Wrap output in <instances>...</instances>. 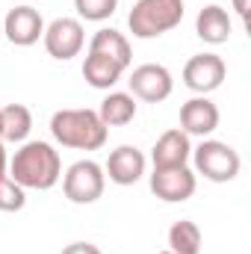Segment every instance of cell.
<instances>
[{
	"mask_svg": "<svg viewBox=\"0 0 251 254\" xmlns=\"http://www.w3.org/2000/svg\"><path fill=\"white\" fill-rule=\"evenodd\" d=\"M219 127V107L207 98V95H198V98H189L187 104L181 107V130L187 136H210L213 130Z\"/></svg>",
	"mask_w": 251,
	"mask_h": 254,
	"instance_id": "obj_11",
	"label": "cell"
},
{
	"mask_svg": "<svg viewBox=\"0 0 251 254\" xmlns=\"http://www.w3.org/2000/svg\"><path fill=\"white\" fill-rule=\"evenodd\" d=\"M189 157H192V142H189V136L181 127L166 130V133L154 142V148H151V163H154V169L187 166Z\"/></svg>",
	"mask_w": 251,
	"mask_h": 254,
	"instance_id": "obj_12",
	"label": "cell"
},
{
	"mask_svg": "<svg viewBox=\"0 0 251 254\" xmlns=\"http://www.w3.org/2000/svg\"><path fill=\"white\" fill-rule=\"evenodd\" d=\"M33 130V113L24 104H6L0 110V139L3 142H24Z\"/></svg>",
	"mask_w": 251,
	"mask_h": 254,
	"instance_id": "obj_17",
	"label": "cell"
},
{
	"mask_svg": "<svg viewBox=\"0 0 251 254\" xmlns=\"http://www.w3.org/2000/svg\"><path fill=\"white\" fill-rule=\"evenodd\" d=\"M192 163H195V175H204L213 184H228L243 169L240 154L219 139H204L198 148H192Z\"/></svg>",
	"mask_w": 251,
	"mask_h": 254,
	"instance_id": "obj_4",
	"label": "cell"
},
{
	"mask_svg": "<svg viewBox=\"0 0 251 254\" xmlns=\"http://www.w3.org/2000/svg\"><path fill=\"white\" fill-rule=\"evenodd\" d=\"M107 187V175L104 166H98L95 160H77L74 166H68L63 178L65 198L74 204H95Z\"/></svg>",
	"mask_w": 251,
	"mask_h": 254,
	"instance_id": "obj_5",
	"label": "cell"
},
{
	"mask_svg": "<svg viewBox=\"0 0 251 254\" xmlns=\"http://www.w3.org/2000/svg\"><path fill=\"white\" fill-rule=\"evenodd\" d=\"M125 68L119 63H113L110 57H101V54H89L86 63H83V77L92 89H113L119 80H122Z\"/></svg>",
	"mask_w": 251,
	"mask_h": 254,
	"instance_id": "obj_16",
	"label": "cell"
},
{
	"mask_svg": "<svg viewBox=\"0 0 251 254\" xmlns=\"http://www.w3.org/2000/svg\"><path fill=\"white\" fill-rule=\"evenodd\" d=\"M24 204H27L24 190H21L9 175L0 178V210H3V213H18V210H24Z\"/></svg>",
	"mask_w": 251,
	"mask_h": 254,
	"instance_id": "obj_21",
	"label": "cell"
},
{
	"mask_svg": "<svg viewBox=\"0 0 251 254\" xmlns=\"http://www.w3.org/2000/svg\"><path fill=\"white\" fill-rule=\"evenodd\" d=\"M101 122L107 127H125L136 119V98L127 95V92H110L104 101H101V110H98Z\"/></svg>",
	"mask_w": 251,
	"mask_h": 254,
	"instance_id": "obj_18",
	"label": "cell"
},
{
	"mask_svg": "<svg viewBox=\"0 0 251 254\" xmlns=\"http://www.w3.org/2000/svg\"><path fill=\"white\" fill-rule=\"evenodd\" d=\"M195 172L189 166H175V169H154L151 172V192L160 198V201H169V204H181L189 201L195 195Z\"/></svg>",
	"mask_w": 251,
	"mask_h": 254,
	"instance_id": "obj_9",
	"label": "cell"
},
{
	"mask_svg": "<svg viewBox=\"0 0 251 254\" xmlns=\"http://www.w3.org/2000/svg\"><path fill=\"white\" fill-rule=\"evenodd\" d=\"M74 9L86 21H107L116 15L119 0H74Z\"/></svg>",
	"mask_w": 251,
	"mask_h": 254,
	"instance_id": "obj_20",
	"label": "cell"
},
{
	"mask_svg": "<svg viewBox=\"0 0 251 254\" xmlns=\"http://www.w3.org/2000/svg\"><path fill=\"white\" fill-rule=\"evenodd\" d=\"M51 133L63 148L98 151L107 145L110 127L101 122L95 110H60L51 116Z\"/></svg>",
	"mask_w": 251,
	"mask_h": 254,
	"instance_id": "obj_2",
	"label": "cell"
},
{
	"mask_svg": "<svg viewBox=\"0 0 251 254\" xmlns=\"http://www.w3.org/2000/svg\"><path fill=\"white\" fill-rule=\"evenodd\" d=\"M145 154L136 148V145H119L113 154H110V160H107V175H110V181L113 184H119V187H133L142 175H145Z\"/></svg>",
	"mask_w": 251,
	"mask_h": 254,
	"instance_id": "obj_13",
	"label": "cell"
},
{
	"mask_svg": "<svg viewBox=\"0 0 251 254\" xmlns=\"http://www.w3.org/2000/svg\"><path fill=\"white\" fill-rule=\"evenodd\" d=\"M234 9L243 21H249V9H251V0H234Z\"/></svg>",
	"mask_w": 251,
	"mask_h": 254,
	"instance_id": "obj_23",
	"label": "cell"
},
{
	"mask_svg": "<svg viewBox=\"0 0 251 254\" xmlns=\"http://www.w3.org/2000/svg\"><path fill=\"white\" fill-rule=\"evenodd\" d=\"M228 65L219 54H195L184 65V86L198 92V95H210L225 83Z\"/></svg>",
	"mask_w": 251,
	"mask_h": 254,
	"instance_id": "obj_8",
	"label": "cell"
},
{
	"mask_svg": "<svg viewBox=\"0 0 251 254\" xmlns=\"http://www.w3.org/2000/svg\"><path fill=\"white\" fill-rule=\"evenodd\" d=\"M3 33H6L9 45L30 48V45H36L45 36V21H42L39 9H33V6H15L3 18Z\"/></svg>",
	"mask_w": 251,
	"mask_h": 254,
	"instance_id": "obj_10",
	"label": "cell"
},
{
	"mask_svg": "<svg viewBox=\"0 0 251 254\" xmlns=\"http://www.w3.org/2000/svg\"><path fill=\"white\" fill-rule=\"evenodd\" d=\"M130 95L145 101V104H160L172 95L175 89V80H172V71L166 65H157V63H145L139 68H133L130 74Z\"/></svg>",
	"mask_w": 251,
	"mask_h": 254,
	"instance_id": "obj_6",
	"label": "cell"
},
{
	"mask_svg": "<svg viewBox=\"0 0 251 254\" xmlns=\"http://www.w3.org/2000/svg\"><path fill=\"white\" fill-rule=\"evenodd\" d=\"M9 175V160H6V148H3V139H0V178Z\"/></svg>",
	"mask_w": 251,
	"mask_h": 254,
	"instance_id": "obj_24",
	"label": "cell"
},
{
	"mask_svg": "<svg viewBox=\"0 0 251 254\" xmlns=\"http://www.w3.org/2000/svg\"><path fill=\"white\" fill-rule=\"evenodd\" d=\"M9 178L21 187V190H54L63 178V160L60 151H54L51 142H24L12 163H9Z\"/></svg>",
	"mask_w": 251,
	"mask_h": 254,
	"instance_id": "obj_1",
	"label": "cell"
},
{
	"mask_svg": "<svg viewBox=\"0 0 251 254\" xmlns=\"http://www.w3.org/2000/svg\"><path fill=\"white\" fill-rule=\"evenodd\" d=\"M89 54H101V57H110L113 63H119L122 68L130 65L133 60V51H130V42H127L125 33L113 30V27H101L92 42H89Z\"/></svg>",
	"mask_w": 251,
	"mask_h": 254,
	"instance_id": "obj_15",
	"label": "cell"
},
{
	"mask_svg": "<svg viewBox=\"0 0 251 254\" xmlns=\"http://www.w3.org/2000/svg\"><path fill=\"white\" fill-rule=\"evenodd\" d=\"M184 0H136L127 27L136 39H157L184 21Z\"/></svg>",
	"mask_w": 251,
	"mask_h": 254,
	"instance_id": "obj_3",
	"label": "cell"
},
{
	"mask_svg": "<svg viewBox=\"0 0 251 254\" xmlns=\"http://www.w3.org/2000/svg\"><path fill=\"white\" fill-rule=\"evenodd\" d=\"M45 51L54 57V60H74L83 45H86V33H83V24L77 18H57L45 27Z\"/></svg>",
	"mask_w": 251,
	"mask_h": 254,
	"instance_id": "obj_7",
	"label": "cell"
},
{
	"mask_svg": "<svg viewBox=\"0 0 251 254\" xmlns=\"http://www.w3.org/2000/svg\"><path fill=\"white\" fill-rule=\"evenodd\" d=\"M231 30H234L231 15H228L222 6H216V3L204 6V9L198 12V18H195V33H198V39L207 42V45H225V42L231 39Z\"/></svg>",
	"mask_w": 251,
	"mask_h": 254,
	"instance_id": "obj_14",
	"label": "cell"
},
{
	"mask_svg": "<svg viewBox=\"0 0 251 254\" xmlns=\"http://www.w3.org/2000/svg\"><path fill=\"white\" fill-rule=\"evenodd\" d=\"M160 254H175V252H160Z\"/></svg>",
	"mask_w": 251,
	"mask_h": 254,
	"instance_id": "obj_25",
	"label": "cell"
},
{
	"mask_svg": "<svg viewBox=\"0 0 251 254\" xmlns=\"http://www.w3.org/2000/svg\"><path fill=\"white\" fill-rule=\"evenodd\" d=\"M169 252L175 254H201V228L189 219H181L169 228Z\"/></svg>",
	"mask_w": 251,
	"mask_h": 254,
	"instance_id": "obj_19",
	"label": "cell"
},
{
	"mask_svg": "<svg viewBox=\"0 0 251 254\" xmlns=\"http://www.w3.org/2000/svg\"><path fill=\"white\" fill-rule=\"evenodd\" d=\"M63 254H101L98 246H92V243H71V246H65Z\"/></svg>",
	"mask_w": 251,
	"mask_h": 254,
	"instance_id": "obj_22",
	"label": "cell"
}]
</instances>
